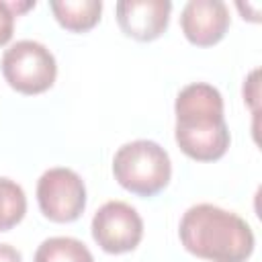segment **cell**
<instances>
[{
	"label": "cell",
	"mask_w": 262,
	"mask_h": 262,
	"mask_svg": "<svg viewBox=\"0 0 262 262\" xmlns=\"http://www.w3.org/2000/svg\"><path fill=\"white\" fill-rule=\"evenodd\" d=\"M184 37L199 47L219 43L229 29V10L221 0H188L180 12Z\"/></svg>",
	"instance_id": "cell-7"
},
{
	"label": "cell",
	"mask_w": 262,
	"mask_h": 262,
	"mask_svg": "<svg viewBox=\"0 0 262 262\" xmlns=\"http://www.w3.org/2000/svg\"><path fill=\"white\" fill-rule=\"evenodd\" d=\"M14 10L10 2H0V45H6L12 39L14 31Z\"/></svg>",
	"instance_id": "cell-12"
},
{
	"label": "cell",
	"mask_w": 262,
	"mask_h": 262,
	"mask_svg": "<svg viewBox=\"0 0 262 262\" xmlns=\"http://www.w3.org/2000/svg\"><path fill=\"white\" fill-rule=\"evenodd\" d=\"M27 213V196L20 184L10 178H0V231L12 229Z\"/></svg>",
	"instance_id": "cell-11"
},
{
	"label": "cell",
	"mask_w": 262,
	"mask_h": 262,
	"mask_svg": "<svg viewBox=\"0 0 262 262\" xmlns=\"http://www.w3.org/2000/svg\"><path fill=\"white\" fill-rule=\"evenodd\" d=\"M35 262H94V258L84 242L55 235L41 242L35 252Z\"/></svg>",
	"instance_id": "cell-10"
},
{
	"label": "cell",
	"mask_w": 262,
	"mask_h": 262,
	"mask_svg": "<svg viewBox=\"0 0 262 262\" xmlns=\"http://www.w3.org/2000/svg\"><path fill=\"white\" fill-rule=\"evenodd\" d=\"M258 8H260V6H254V10H256V12H258ZM237 10H244V12H246V10H248V4L244 6L242 2H237ZM256 12H254L252 16H248V18H250V20H254V23H258V14H256Z\"/></svg>",
	"instance_id": "cell-14"
},
{
	"label": "cell",
	"mask_w": 262,
	"mask_h": 262,
	"mask_svg": "<svg viewBox=\"0 0 262 262\" xmlns=\"http://www.w3.org/2000/svg\"><path fill=\"white\" fill-rule=\"evenodd\" d=\"M2 74L8 86L20 94H41L49 90L57 76L53 53L39 41L23 39L12 43L2 55Z\"/></svg>",
	"instance_id": "cell-4"
},
{
	"label": "cell",
	"mask_w": 262,
	"mask_h": 262,
	"mask_svg": "<svg viewBox=\"0 0 262 262\" xmlns=\"http://www.w3.org/2000/svg\"><path fill=\"white\" fill-rule=\"evenodd\" d=\"M178 147L196 162H215L229 147V129L223 117L221 92L205 82L184 86L174 102Z\"/></svg>",
	"instance_id": "cell-1"
},
{
	"label": "cell",
	"mask_w": 262,
	"mask_h": 262,
	"mask_svg": "<svg viewBox=\"0 0 262 262\" xmlns=\"http://www.w3.org/2000/svg\"><path fill=\"white\" fill-rule=\"evenodd\" d=\"M37 203L49 221H76L86 207L84 180L70 168H49L37 182Z\"/></svg>",
	"instance_id": "cell-5"
},
{
	"label": "cell",
	"mask_w": 262,
	"mask_h": 262,
	"mask_svg": "<svg viewBox=\"0 0 262 262\" xmlns=\"http://www.w3.org/2000/svg\"><path fill=\"white\" fill-rule=\"evenodd\" d=\"M178 235L186 252L209 262H246L254 252V231L235 213L211 203L184 211Z\"/></svg>",
	"instance_id": "cell-2"
},
{
	"label": "cell",
	"mask_w": 262,
	"mask_h": 262,
	"mask_svg": "<svg viewBox=\"0 0 262 262\" xmlns=\"http://www.w3.org/2000/svg\"><path fill=\"white\" fill-rule=\"evenodd\" d=\"M92 237L108 254H125L139 246L143 221L125 201L104 203L92 217Z\"/></svg>",
	"instance_id": "cell-6"
},
{
	"label": "cell",
	"mask_w": 262,
	"mask_h": 262,
	"mask_svg": "<svg viewBox=\"0 0 262 262\" xmlns=\"http://www.w3.org/2000/svg\"><path fill=\"white\" fill-rule=\"evenodd\" d=\"M0 262H23V256L14 246L0 244Z\"/></svg>",
	"instance_id": "cell-13"
},
{
	"label": "cell",
	"mask_w": 262,
	"mask_h": 262,
	"mask_svg": "<svg viewBox=\"0 0 262 262\" xmlns=\"http://www.w3.org/2000/svg\"><path fill=\"white\" fill-rule=\"evenodd\" d=\"M55 20L72 33L90 31L102 12L100 0H51L49 2Z\"/></svg>",
	"instance_id": "cell-9"
},
{
	"label": "cell",
	"mask_w": 262,
	"mask_h": 262,
	"mask_svg": "<svg viewBox=\"0 0 262 262\" xmlns=\"http://www.w3.org/2000/svg\"><path fill=\"white\" fill-rule=\"evenodd\" d=\"M115 180L137 196H154L172 176L168 151L151 139H135L121 145L113 158Z\"/></svg>",
	"instance_id": "cell-3"
},
{
	"label": "cell",
	"mask_w": 262,
	"mask_h": 262,
	"mask_svg": "<svg viewBox=\"0 0 262 262\" xmlns=\"http://www.w3.org/2000/svg\"><path fill=\"white\" fill-rule=\"evenodd\" d=\"M117 23L121 31L137 41L158 39L170 23L172 2L170 0H119Z\"/></svg>",
	"instance_id": "cell-8"
}]
</instances>
